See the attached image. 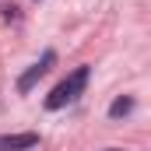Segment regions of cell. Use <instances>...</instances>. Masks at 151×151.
Segmentation results:
<instances>
[{"instance_id": "1", "label": "cell", "mask_w": 151, "mask_h": 151, "mask_svg": "<svg viewBox=\"0 0 151 151\" xmlns=\"http://www.w3.org/2000/svg\"><path fill=\"white\" fill-rule=\"evenodd\" d=\"M88 74H91V67H77V70H70V74L63 77L49 95H46V109H63V106H70L77 95L84 91V84H88Z\"/></svg>"}, {"instance_id": "2", "label": "cell", "mask_w": 151, "mask_h": 151, "mask_svg": "<svg viewBox=\"0 0 151 151\" xmlns=\"http://www.w3.org/2000/svg\"><path fill=\"white\" fill-rule=\"evenodd\" d=\"M53 63H56V53H53V49H46V53L39 56L35 63H32L25 74L18 77V91H21V95H28V91H32V88L39 84V77H46L49 70H53Z\"/></svg>"}, {"instance_id": "3", "label": "cell", "mask_w": 151, "mask_h": 151, "mask_svg": "<svg viewBox=\"0 0 151 151\" xmlns=\"http://www.w3.org/2000/svg\"><path fill=\"white\" fill-rule=\"evenodd\" d=\"M39 144V134H11V137H0V151H28Z\"/></svg>"}, {"instance_id": "4", "label": "cell", "mask_w": 151, "mask_h": 151, "mask_svg": "<svg viewBox=\"0 0 151 151\" xmlns=\"http://www.w3.org/2000/svg\"><path fill=\"white\" fill-rule=\"evenodd\" d=\"M127 113H134V99H130V95H119L113 106H109V116L119 119V116H127Z\"/></svg>"}, {"instance_id": "5", "label": "cell", "mask_w": 151, "mask_h": 151, "mask_svg": "<svg viewBox=\"0 0 151 151\" xmlns=\"http://www.w3.org/2000/svg\"><path fill=\"white\" fill-rule=\"evenodd\" d=\"M106 151H123V148H106Z\"/></svg>"}]
</instances>
